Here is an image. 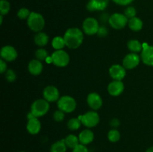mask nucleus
Returning <instances> with one entry per match:
<instances>
[{
	"label": "nucleus",
	"instance_id": "obj_11",
	"mask_svg": "<svg viewBox=\"0 0 153 152\" xmlns=\"http://www.w3.org/2000/svg\"><path fill=\"white\" fill-rule=\"evenodd\" d=\"M140 58L143 63L153 66V46L143 44Z\"/></svg>",
	"mask_w": 153,
	"mask_h": 152
},
{
	"label": "nucleus",
	"instance_id": "obj_13",
	"mask_svg": "<svg viewBox=\"0 0 153 152\" xmlns=\"http://www.w3.org/2000/svg\"><path fill=\"white\" fill-rule=\"evenodd\" d=\"M44 99L49 102H53L59 100V91L55 86H48L43 90Z\"/></svg>",
	"mask_w": 153,
	"mask_h": 152
},
{
	"label": "nucleus",
	"instance_id": "obj_19",
	"mask_svg": "<svg viewBox=\"0 0 153 152\" xmlns=\"http://www.w3.org/2000/svg\"><path fill=\"white\" fill-rule=\"evenodd\" d=\"M28 69L31 74L34 75H38L43 71V64L39 60H32L28 63Z\"/></svg>",
	"mask_w": 153,
	"mask_h": 152
},
{
	"label": "nucleus",
	"instance_id": "obj_1",
	"mask_svg": "<svg viewBox=\"0 0 153 152\" xmlns=\"http://www.w3.org/2000/svg\"><path fill=\"white\" fill-rule=\"evenodd\" d=\"M64 39L66 46L69 49H75L82 45L84 40V34L79 28H71L66 31Z\"/></svg>",
	"mask_w": 153,
	"mask_h": 152
},
{
	"label": "nucleus",
	"instance_id": "obj_3",
	"mask_svg": "<svg viewBox=\"0 0 153 152\" xmlns=\"http://www.w3.org/2000/svg\"><path fill=\"white\" fill-rule=\"evenodd\" d=\"M49 110V101L46 99H38L34 101L31 107V113L35 117H40L47 113Z\"/></svg>",
	"mask_w": 153,
	"mask_h": 152
},
{
	"label": "nucleus",
	"instance_id": "obj_35",
	"mask_svg": "<svg viewBox=\"0 0 153 152\" xmlns=\"http://www.w3.org/2000/svg\"><path fill=\"white\" fill-rule=\"evenodd\" d=\"M97 34L100 37H105V36H106L108 34L107 28L105 26H100V28H99L98 32H97Z\"/></svg>",
	"mask_w": 153,
	"mask_h": 152
},
{
	"label": "nucleus",
	"instance_id": "obj_8",
	"mask_svg": "<svg viewBox=\"0 0 153 152\" xmlns=\"http://www.w3.org/2000/svg\"><path fill=\"white\" fill-rule=\"evenodd\" d=\"M82 123L88 128H94L100 122V116L95 111L87 112L82 117Z\"/></svg>",
	"mask_w": 153,
	"mask_h": 152
},
{
	"label": "nucleus",
	"instance_id": "obj_27",
	"mask_svg": "<svg viewBox=\"0 0 153 152\" xmlns=\"http://www.w3.org/2000/svg\"><path fill=\"white\" fill-rule=\"evenodd\" d=\"M108 138L111 142H117L120 139V133L116 129L111 130L108 134Z\"/></svg>",
	"mask_w": 153,
	"mask_h": 152
},
{
	"label": "nucleus",
	"instance_id": "obj_41",
	"mask_svg": "<svg viewBox=\"0 0 153 152\" xmlns=\"http://www.w3.org/2000/svg\"><path fill=\"white\" fill-rule=\"evenodd\" d=\"M20 152H24V151H20Z\"/></svg>",
	"mask_w": 153,
	"mask_h": 152
},
{
	"label": "nucleus",
	"instance_id": "obj_14",
	"mask_svg": "<svg viewBox=\"0 0 153 152\" xmlns=\"http://www.w3.org/2000/svg\"><path fill=\"white\" fill-rule=\"evenodd\" d=\"M1 59L5 61H13L17 58V52L11 46H5L1 49Z\"/></svg>",
	"mask_w": 153,
	"mask_h": 152
},
{
	"label": "nucleus",
	"instance_id": "obj_30",
	"mask_svg": "<svg viewBox=\"0 0 153 152\" xmlns=\"http://www.w3.org/2000/svg\"><path fill=\"white\" fill-rule=\"evenodd\" d=\"M31 13H30L29 10L25 7H22V8L19 9V10L17 13V16L19 19H28V16H30Z\"/></svg>",
	"mask_w": 153,
	"mask_h": 152
},
{
	"label": "nucleus",
	"instance_id": "obj_20",
	"mask_svg": "<svg viewBox=\"0 0 153 152\" xmlns=\"http://www.w3.org/2000/svg\"><path fill=\"white\" fill-rule=\"evenodd\" d=\"M49 42V37L46 33L38 32L34 36V43L38 46H44Z\"/></svg>",
	"mask_w": 153,
	"mask_h": 152
},
{
	"label": "nucleus",
	"instance_id": "obj_36",
	"mask_svg": "<svg viewBox=\"0 0 153 152\" xmlns=\"http://www.w3.org/2000/svg\"><path fill=\"white\" fill-rule=\"evenodd\" d=\"M112 1L120 5H127L132 2L134 0H112Z\"/></svg>",
	"mask_w": 153,
	"mask_h": 152
},
{
	"label": "nucleus",
	"instance_id": "obj_26",
	"mask_svg": "<svg viewBox=\"0 0 153 152\" xmlns=\"http://www.w3.org/2000/svg\"><path fill=\"white\" fill-rule=\"evenodd\" d=\"M82 121L79 118H73V119H70L67 122V127L71 131H76L78 130L81 126Z\"/></svg>",
	"mask_w": 153,
	"mask_h": 152
},
{
	"label": "nucleus",
	"instance_id": "obj_18",
	"mask_svg": "<svg viewBox=\"0 0 153 152\" xmlns=\"http://www.w3.org/2000/svg\"><path fill=\"white\" fill-rule=\"evenodd\" d=\"M79 142H80V144L87 145L90 144V143H91L94 141V133H93V131H91V130L89 129L84 130V131H82V132L79 134Z\"/></svg>",
	"mask_w": 153,
	"mask_h": 152
},
{
	"label": "nucleus",
	"instance_id": "obj_24",
	"mask_svg": "<svg viewBox=\"0 0 153 152\" xmlns=\"http://www.w3.org/2000/svg\"><path fill=\"white\" fill-rule=\"evenodd\" d=\"M128 49L133 53H137V52H142L143 50V45L137 40H131L128 42Z\"/></svg>",
	"mask_w": 153,
	"mask_h": 152
},
{
	"label": "nucleus",
	"instance_id": "obj_38",
	"mask_svg": "<svg viewBox=\"0 0 153 152\" xmlns=\"http://www.w3.org/2000/svg\"><path fill=\"white\" fill-rule=\"evenodd\" d=\"M111 125L114 128H117L120 125V121L117 119H112L111 122Z\"/></svg>",
	"mask_w": 153,
	"mask_h": 152
},
{
	"label": "nucleus",
	"instance_id": "obj_17",
	"mask_svg": "<svg viewBox=\"0 0 153 152\" xmlns=\"http://www.w3.org/2000/svg\"><path fill=\"white\" fill-rule=\"evenodd\" d=\"M124 90V84L121 80H113L109 83L108 91L112 96H118Z\"/></svg>",
	"mask_w": 153,
	"mask_h": 152
},
{
	"label": "nucleus",
	"instance_id": "obj_25",
	"mask_svg": "<svg viewBox=\"0 0 153 152\" xmlns=\"http://www.w3.org/2000/svg\"><path fill=\"white\" fill-rule=\"evenodd\" d=\"M52 47L56 50H61L66 46L64 37H55L52 41Z\"/></svg>",
	"mask_w": 153,
	"mask_h": 152
},
{
	"label": "nucleus",
	"instance_id": "obj_31",
	"mask_svg": "<svg viewBox=\"0 0 153 152\" xmlns=\"http://www.w3.org/2000/svg\"><path fill=\"white\" fill-rule=\"evenodd\" d=\"M136 9L133 7H128L124 11V15L128 18V19H131V18H134L136 16Z\"/></svg>",
	"mask_w": 153,
	"mask_h": 152
},
{
	"label": "nucleus",
	"instance_id": "obj_40",
	"mask_svg": "<svg viewBox=\"0 0 153 152\" xmlns=\"http://www.w3.org/2000/svg\"><path fill=\"white\" fill-rule=\"evenodd\" d=\"M146 152H153V146L152 147H150L149 148H148L147 150L146 151Z\"/></svg>",
	"mask_w": 153,
	"mask_h": 152
},
{
	"label": "nucleus",
	"instance_id": "obj_10",
	"mask_svg": "<svg viewBox=\"0 0 153 152\" xmlns=\"http://www.w3.org/2000/svg\"><path fill=\"white\" fill-rule=\"evenodd\" d=\"M140 58L136 53H130L124 58L123 61V66L127 69H131L137 66L140 63Z\"/></svg>",
	"mask_w": 153,
	"mask_h": 152
},
{
	"label": "nucleus",
	"instance_id": "obj_7",
	"mask_svg": "<svg viewBox=\"0 0 153 152\" xmlns=\"http://www.w3.org/2000/svg\"><path fill=\"white\" fill-rule=\"evenodd\" d=\"M82 27H83L84 32L88 35H94L97 34L100 28L98 21L92 17L87 18L84 21Z\"/></svg>",
	"mask_w": 153,
	"mask_h": 152
},
{
	"label": "nucleus",
	"instance_id": "obj_2",
	"mask_svg": "<svg viewBox=\"0 0 153 152\" xmlns=\"http://www.w3.org/2000/svg\"><path fill=\"white\" fill-rule=\"evenodd\" d=\"M27 23L30 29L35 32H40L45 25V20L40 13L31 12V14L27 19Z\"/></svg>",
	"mask_w": 153,
	"mask_h": 152
},
{
	"label": "nucleus",
	"instance_id": "obj_23",
	"mask_svg": "<svg viewBox=\"0 0 153 152\" xmlns=\"http://www.w3.org/2000/svg\"><path fill=\"white\" fill-rule=\"evenodd\" d=\"M64 141H65V143L66 145H67V148H70L71 149L75 148L76 146L79 145L80 144L79 137L73 135V134H70V135L67 136V137L64 139Z\"/></svg>",
	"mask_w": 153,
	"mask_h": 152
},
{
	"label": "nucleus",
	"instance_id": "obj_4",
	"mask_svg": "<svg viewBox=\"0 0 153 152\" xmlns=\"http://www.w3.org/2000/svg\"><path fill=\"white\" fill-rule=\"evenodd\" d=\"M58 107L59 110L64 113H71L76 107V101L73 97L65 95L59 98L58 101Z\"/></svg>",
	"mask_w": 153,
	"mask_h": 152
},
{
	"label": "nucleus",
	"instance_id": "obj_33",
	"mask_svg": "<svg viewBox=\"0 0 153 152\" xmlns=\"http://www.w3.org/2000/svg\"><path fill=\"white\" fill-rule=\"evenodd\" d=\"M53 118L56 122H61V121L64 120V112H63L62 110H57L55 112L53 115Z\"/></svg>",
	"mask_w": 153,
	"mask_h": 152
},
{
	"label": "nucleus",
	"instance_id": "obj_29",
	"mask_svg": "<svg viewBox=\"0 0 153 152\" xmlns=\"http://www.w3.org/2000/svg\"><path fill=\"white\" fill-rule=\"evenodd\" d=\"M10 3L6 0H1L0 1V12H1V15H5L10 10Z\"/></svg>",
	"mask_w": 153,
	"mask_h": 152
},
{
	"label": "nucleus",
	"instance_id": "obj_32",
	"mask_svg": "<svg viewBox=\"0 0 153 152\" xmlns=\"http://www.w3.org/2000/svg\"><path fill=\"white\" fill-rule=\"evenodd\" d=\"M5 78L7 79V80H8L9 82H13L16 78V73H15L14 71L12 69L7 70V71L6 72Z\"/></svg>",
	"mask_w": 153,
	"mask_h": 152
},
{
	"label": "nucleus",
	"instance_id": "obj_39",
	"mask_svg": "<svg viewBox=\"0 0 153 152\" xmlns=\"http://www.w3.org/2000/svg\"><path fill=\"white\" fill-rule=\"evenodd\" d=\"M46 62L48 63H52V57H48V58H46Z\"/></svg>",
	"mask_w": 153,
	"mask_h": 152
},
{
	"label": "nucleus",
	"instance_id": "obj_34",
	"mask_svg": "<svg viewBox=\"0 0 153 152\" xmlns=\"http://www.w3.org/2000/svg\"><path fill=\"white\" fill-rule=\"evenodd\" d=\"M72 152H89V151H88L86 145L82 144H79V145H77L75 148L73 149V151Z\"/></svg>",
	"mask_w": 153,
	"mask_h": 152
},
{
	"label": "nucleus",
	"instance_id": "obj_37",
	"mask_svg": "<svg viewBox=\"0 0 153 152\" xmlns=\"http://www.w3.org/2000/svg\"><path fill=\"white\" fill-rule=\"evenodd\" d=\"M6 69H7V65H6L5 61L3 59L0 60V72L2 73L5 72Z\"/></svg>",
	"mask_w": 153,
	"mask_h": 152
},
{
	"label": "nucleus",
	"instance_id": "obj_21",
	"mask_svg": "<svg viewBox=\"0 0 153 152\" xmlns=\"http://www.w3.org/2000/svg\"><path fill=\"white\" fill-rule=\"evenodd\" d=\"M67 148V146L64 139L53 143L50 148V152H66Z\"/></svg>",
	"mask_w": 153,
	"mask_h": 152
},
{
	"label": "nucleus",
	"instance_id": "obj_9",
	"mask_svg": "<svg viewBox=\"0 0 153 152\" xmlns=\"http://www.w3.org/2000/svg\"><path fill=\"white\" fill-rule=\"evenodd\" d=\"M26 128L28 132L32 135L37 134L41 129L40 122L31 112L28 114V123H27Z\"/></svg>",
	"mask_w": 153,
	"mask_h": 152
},
{
	"label": "nucleus",
	"instance_id": "obj_15",
	"mask_svg": "<svg viewBox=\"0 0 153 152\" xmlns=\"http://www.w3.org/2000/svg\"><path fill=\"white\" fill-rule=\"evenodd\" d=\"M87 101L90 107L94 110H99L102 106V99L97 92H91L88 95Z\"/></svg>",
	"mask_w": 153,
	"mask_h": 152
},
{
	"label": "nucleus",
	"instance_id": "obj_6",
	"mask_svg": "<svg viewBox=\"0 0 153 152\" xmlns=\"http://www.w3.org/2000/svg\"><path fill=\"white\" fill-rule=\"evenodd\" d=\"M128 18L122 13H114L108 18V22L111 26L117 30L125 28L128 22Z\"/></svg>",
	"mask_w": 153,
	"mask_h": 152
},
{
	"label": "nucleus",
	"instance_id": "obj_12",
	"mask_svg": "<svg viewBox=\"0 0 153 152\" xmlns=\"http://www.w3.org/2000/svg\"><path fill=\"white\" fill-rule=\"evenodd\" d=\"M109 73L111 77L114 80H122L126 75L125 67L119 64L111 66L109 69Z\"/></svg>",
	"mask_w": 153,
	"mask_h": 152
},
{
	"label": "nucleus",
	"instance_id": "obj_5",
	"mask_svg": "<svg viewBox=\"0 0 153 152\" xmlns=\"http://www.w3.org/2000/svg\"><path fill=\"white\" fill-rule=\"evenodd\" d=\"M52 63L58 67H64L68 65L70 62V56L64 50H56L51 55Z\"/></svg>",
	"mask_w": 153,
	"mask_h": 152
},
{
	"label": "nucleus",
	"instance_id": "obj_22",
	"mask_svg": "<svg viewBox=\"0 0 153 152\" xmlns=\"http://www.w3.org/2000/svg\"><path fill=\"white\" fill-rule=\"evenodd\" d=\"M128 24L130 29L134 31H138L143 28V22H142V20L139 18L136 17V16L128 19Z\"/></svg>",
	"mask_w": 153,
	"mask_h": 152
},
{
	"label": "nucleus",
	"instance_id": "obj_28",
	"mask_svg": "<svg viewBox=\"0 0 153 152\" xmlns=\"http://www.w3.org/2000/svg\"><path fill=\"white\" fill-rule=\"evenodd\" d=\"M35 56L37 58V60L40 61H46V58H48V52L46 49H39L36 51L35 52Z\"/></svg>",
	"mask_w": 153,
	"mask_h": 152
},
{
	"label": "nucleus",
	"instance_id": "obj_16",
	"mask_svg": "<svg viewBox=\"0 0 153 152\" xmlns=\"http://www.w3.org/2000/svg\"><path fill=\"white\" fill-rule=\"evenodd\" d=\"M110 0H90L87 4V8L90 11L103 10L107 7Z\"/></svg>",
	"mask_w": 153,
	"mask_h": 152
}]
</instances>
